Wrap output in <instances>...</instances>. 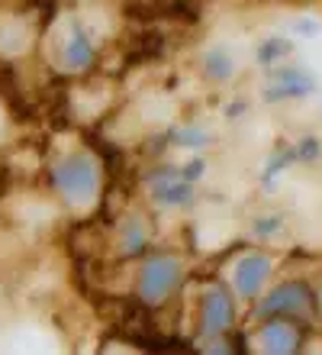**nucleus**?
Returning a JSON list of instances; mask_svg holds the SVG:
<instances>
[{
  "label": "nucleus",
  "instance_id": "obj_1",
  "mask_svg": "<svg viewBox=\"0 0 322 355\" xmlns=\"http://www.w3.org/2000/svg\"><path fill=\"white\" fill-rule=\"evenodd\" d=\"M58 178V187H62V194L74 204H87L97 191V168H93L87 159H68L58 165L55 171Z\"/></svg>",
  "mask_w": 322,
  "mask_h": 355
},
{
  "label": "nucleus",
  "instance_id": "obj_2",
  "mask_svg": "<svg viewBox=\"0 0 322 355\" xmlns=\"http://www.w3.org/2000/svg\"><path fill=\"white\" fill-rule=\"evenodd\" d=\"M265 313L274 320H296L310 313V291L303 284H287L265 300Z\"/></svg>",
  "mask_w": 322,
  "mask_h": 355
},
{
  "label": "nucleus",
  "instance_id": "obj_3",
  "mask_svg": "<svg viewBox=\"0 0 322 355\" xmlns=\"http://www.w3.org/2000/svg\"><path fill=\"white\" fill-rule=\"evenodd\" d=\"M177 278H181V268H177L175 259H155V262H148V268H145L142 291H145L148 300H161V297H168V291L177 284Z\"/></svg>",
  "mask_w": 322,
  "mask_h": 355
},
{
  "label": "nucleus",
  "instance_id": "obj_4",
  "mask_svg": "<svg viewBox=\"0 0 322 355\" xmlns=\"http://www.w3.org/2000/svg\"><path fill=\"white\" fill-rule=\"evenodd\" d=\"M267 271H271V262H267L265 255H249V259H242L239 268H235V291H239L242 297H255L261 284L267 281Z\"/></svg>",
  "mask_w": 322,
  "mask_h": 355
},
{
  "label": "nucleus",
  "instance_id": "obj_5",
  "mask_svg": "<svg viewBox=\"0 0 322 355\" xmlns=\"http://www.w3.org/2000/svg\"><path fill=\"white\" fill-rule=\"evenodd\" d=\"M232 323V300L226 291H210L203 304V327L210 333H222Z\"/></svg>",
  "mask_w": 322,
  "mask_h": 355
},
{
  "label": "nucleus",
  "instance_id": "obj_6",
  "mask_svg": "<svg viewBox=\"0 0 322 355\" xmlns=\"http://www.w3.org/2000/svg\"><path fill=\"white\" fill-rule=\"evenodd\" d=\"M265 349L271 352H290L296 346V333L290 327V320H271V327L265 329V336H261Z\"/></svg>",
  "mask_w": 322,
  "mask_h": 355
}]
</instances>
